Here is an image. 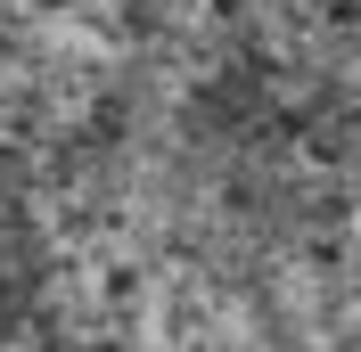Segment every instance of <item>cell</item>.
<instances>
[{"instance_id":"1","label":"cell","mask_w":361,"mask_h":352,"mask_svg":"<svg viewBox=\"0 0 361 352\" xmlns=\"http://www.w3.org/2000/svg\"><path fill=\"white\" fill-rule=\"evenodd\" d=\"M25 295H33V230H25V205L0 180V336L25 320Z\"/></svg>"}]
</instances>
